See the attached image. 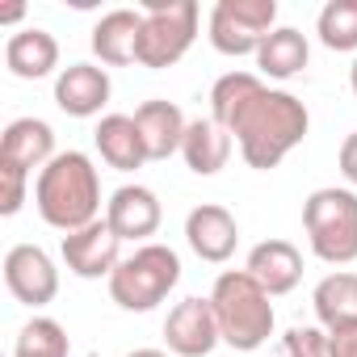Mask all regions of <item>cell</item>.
<instances>
[{"label": "cell", "mask_w": 357, "mask_h": 357, "mask_svg": "<svg viewBox=\"0 0 357 357\" xmlns=\"http://www.w3.org/2000/svg\"><path fill=\"white\" fill-rule=\"evenodd\" d=\"M211 118L240 143L244 164L257 172L278 168L311 130L307 105L286 89H269L257 72L219 76L211 89Z\"/></svg>", "instance_id": "1"}, {"label": "cell", "mask_w": 357, "mask_h": 357, "mask_svg": "<svg viewBox=\"0 0 357 357\" xmlns=\"http://www.w3.org/2000/svg\"><path fill=\"white\" fill-rule=\"evenodd\" d=\"M34 206L47 227L72 236L101 219V176L84 151H59L34 181Z\"/></svg>", "instance_id": "2"}, {"label": "cell", "mask_w": 357, "mask_h": 357, "mask_svg": "<svg viewBox=\"0 0 357 357\" xmlns=\"http://www.w3.org/2000/svg\"><path fill=\"white\" fill-rule=\"evenodd\" d=\"M273 294H265V286L248 273V269H227L215 278L211 286V307H215V319H219V336L223 344L240 349V353H252L261 349L269 336H273Z\"/></svg>", "instance_id": "3"}, {"label": "cell", "mask_w": 357, "mask_h": 357, "mask_svg": "<svg viewBox=\"0 0 357 357\" xmlns=\"http://www.w3.org/2000/svg\"><path fill=\"white\" fill-rule=\"evenodd\" d=\"M181 282V257L168 244H139L109 278V298L122 311H155Z\"/></svg>", "instance_id": "4"}, {"label": "cell", "mask_w": 357, "mask_h": 357, "mask_svg": "<svg viewBox=\"0 0 357 357\" xmlns=\"http://www.w3.org/2000/svg\"><path fill=\"white\" fill-rule=\"evenodd\" d=\"M307 244L324 265L357 261V190L324 185L303 202Z\"/></svg>", "instance_id": "5"}, {"label": "cell", "mask_w": 357, "mask_h": 357, "mask_svg": "<svg viewBox=\"0 0 357 357\" xmlns=\"http://www.w3.org/2000/svg\"><path fill=\"white\" fill-rule=\"evenodd\" d=\"M143 34H139V68H172L176 59H185V51L198 38L202 9L194 0H143Z\"/></svg>", "instance_id": "6"}, {"label": "cell", "mask_w": 357, "mask_h": 357, "mask_svg": "<svg viewBox=\"0 0 357 357\" xmlns=\"http://www.w3.org/2000/svg\"><path fill=\"white\" fill-rule=\"evenodd\" d=\"M278 30V0H219L211 9V47L219 55H257Z\"/></svg>", "instance_id": "7"}, {"label": "cell", "mask_w": 357, "mask_h": 357, "mask_svg": "<svg viewBox=\"0 0 357 357\" xmlns=\"http://www.w3.org/2000/svg\"><path fill=\"white\" fill-rule=\"evenodd\" d=\"M164 344L168 353L176 357H211L215 344H223L219 336V319H215V307H211V294H194V298H181L168 319H164Z\"/></svg>", "instance_id": "8"}, {"label": "cell", "mask_w": 357, "mask_h": 357, "mask_svg": "<svg viewBox=\"0 0 357 357\" xmlns=\"http://www.w3.org/2000/svg\"><path fill=\"white\" fill-rule=\"evenodd\" d=\"M5 286L22 307H47L59 294V269L38 244H13L5 252Z\"/></svg>", "instance_id": "9"}, {"label": "cell", "mask_w": 357, "mask_h": 357, "mask_svg": "<svg viewBox=\"0 0 357 357\" xmlns=\"http://www.w3.org/2000/svg\"><path fill=\"white\" fill-rule=\"evenodd\" d=\"M59 257H63L68 273H76V278H84V282H97V278L109 282L114 269L122 265V240L114 236V227H109L105 219H97V223H89V227L63 236Z\"/></svg>", "instance_id": "10"}, {"label": "cell", "mask_w": 357, "mask_h": 357, "mask_svg": "<svg viewBox=\"0 0 357 357\" xmlns=\"http://www.w3.org/2000/svg\"><path fill=\"white\" fill-rule=\"evenodd\" d=\"M185 244L194 248V257H202L211 265H223V261H231V252L240 244V223L227 206L202 202L185 215Z\"/></svg>", "instance_id": "11"}, {"label": "cell", "mask_w": 357, "mask_h": 357, "mask_svg": "<svg viewBox=\"0 0 357 357\" xmlns=\"http://www.w3.org/2000/svg\"><path fill=\"white\" fill-rule=\"evenodd\" d=\"M109 72L97 68V63H68L59 68L55 76V105L68 114V118H93L109 105Z\"/></svg>", "instance_id": "12"}, {"label": "cell", "mask_w": 357, "mask_h": 357, "mask_svg": "<svg viewBox=\"0 0 357 357\" xmlns=\"http://www.w3.org/2000/svg\"><path fill=\"white\" fill-rule=\"evenodd\" d=\"M160 219H164V211H160V198L147 190V185H122V190H114L109 194V202H105V223L114 227V236L126 244H143L147 236H155L160 231Z\"/></svg>", "instance_id": "13"}, {"label": "cell", "mask_w": 357, "mask_h": 357, "mask_svg": "<svg viewBox=\"0 0 357 357\" xmlns=\"http://www.w3.org/2000/svg\"><path fill=\"white\" fill-rule=\"evenodd\" d=\"M55 155V130L43 118H13L0 135V164H13L22 172H43Z\"/></svg>", "instance_id": "14"}, {"label": "cell", "mask_w": 357, "mask_h": 357, "mask_svg": "<svg viewBox=\"0 0 357 357\" xmlns=\"http://www.w3.org/2000/svg\"><path fill=\"white\" fill-rule=\"evenodd\" d=\"M139 34H143V13L139 9H109L93 26V55L105 68H126L139 63Z\"/></svg>", "instance_id": "15"}, {"label": "cell", "mask_w": 357, "mask_h": 357, "mask_svg": "<svg viewBox=\"0 0 357 357\" xmlns=\"http://www.w3.org/2000/svg\"><path fill=\"white\" fill-rule=\"evenodd\" d=\"M244 269L265 286V294L278 298V294H290L303 282V252L290 240H261L248 252V265Z\"/></svg>", "instance_id": "16"}, {"label": "cell", "mask_w": 357, "mask_h": 357, "mask_svg": "<svg viewBox=\"0 0 357 357\" xmlns=\"http://www.w3.org/2000/svg\"><path fill=\"white\" fill-rule=\"evenodd\" d=\"M135 126L143 135V147H147V160H168L172 151H181L185 143V114L181 105H172V101H143L135 109Z\"/></svg>", "instance_id": "17"}, {"label": "cell", "mask_w": 357, "mask_h": 357, "mask_svg": "<svg viewBox=\"0 0 357 357\" xmlns=\"http://www.w3.org/2000/svg\"><path fill=\"white\" fill-rule=\"evenodd\" d=\"M93 143H97L101 160L118 172H135L147 164V147H143V135L135 126V114H105L93 130Z\"/></svg>", "instance_id": "18"}, {"label": "cell", "mask_w": 357, "mask_h": 357, "mask_svg": "<svg viewBox=\"0 0 357 357\" xmlns=\"http://www.w3.org/2000/svg\"><path fill=\"white\" fill-rule=\"evenodd\" d=\"M5 68L17 80H43V76H51L59 68V43H55V34H47L38 26L9 34V43H5Z\"/></svg>", "instance_id": "19"}, {"label": "cell", "mask_w": 357, "mask_h": 357, "mask_svg": "<svg viewBox=\"0 0 357 357\" xmlns=\"http://www.w3.org/2000/svg\"><path fill=\"white\" fill-rule=\"evenodd\" d=\"M231 143H236V139H231L215 118H194L190 130H185V143H181V160H185L190 172H198V176H215V172L227 168V160H231Z\"/></svg>", "instance_id": "20"}, {"label": "cell", "mask_w": 357, "mask_h": 357, "mask_svg": "<svg viewBox=\"0 0 357 357\" xmlns=\"http://www.w3.org/2000/svg\"><path fill=\"white\" fill-rule=\"evenodd\" d=\"M311 307H315V319L324 324V332L357 324V273H349V269L328 273L311 290Z\"/></svg>", "instance_id": "21"}, {"label": "cell", "mask_w": 357, "mask_h": 357, "mask_svg": "<svg viewBox=\"0 0 357 357\" xmlns=\"http://www.w3.org/2000/svg\"><path fill=\"white\" fill-rule=\"evenodd\" d=\"M252 59H257L261 76H269V80H290V76H298V72L307 68L311 47H307V34H298L294 26H278V30L261 43V51H257Z\"/></svg>", "instance_id": "22"}, {"label": "cell", "mask_w": 357, "mask_h": 357, "mask_svg": "<svg viewBox=\"0 0 357 357\" xmlns=\"http://www.w3.org/2000/svg\"><path fill=\"white\" fill-rule=\"evenodd\" d=\"M13 357H72V340H68V332H63L59 319L34 315V319L17 332Z\"/></svg>", "instance_id": "23"}, {"label": "cell", "mask_w": 357, "mask_h": 357, "mask_svg": "<svg viewBox=\"0 0 357 357\" xmlns=\"http://www.w3.org/2000/svg\"><path fill=\"white\" fill-rule=\"evenodd\" d=\"M315 34L328 51H357V0H328L315 17Z\"/></svg>", "instance_id": "24"}, {"label": "cell", "mask_w": 357, "mask_h": 357, "mask_svg": "<svg viewBox=\"0 0 357 357\" xmlns=\"http://www.w3.org/2000/svg\"><path fill=\"white\" fill-rule=\"evenodd\" d=\"M282 357H332L328 349V332L315 324H294L282 336Z\"/></svg>", "instance_id": "25"}, {"label": "cell", "mask_w": 357, "mask_h": 357, "mask_svg": "<svg viewBox=\"0 0 357 357\" xmlns=\"http://www.w3.org/2000/svg\"><path fill=\"white\" fill-rule=\"evenodd\" d=\"M26 181H30V172L0 164V215H17L26 206Z\"/></svg>", "instance_id": "26"}, {"label": "cell", "mask_w": 357, "mask_h": 357, "mask_svg": "<svg viewBox=\"0 0 357 357\" xmlns=\"http://www.w3.org/2000/svg\"><path fill=\"white\" fill-rule=\"evenodd\" d=\"M336 164H340V172H344V181L357 190V130L344 135V143H340V151H336Z\"/></svg>", "instance_id": "27"}, {"label": "cell", "mask_w": 357, "mask_h": 357, "mask_svg": "<svg viewBox=\"0 0 357 357\" xmlns=\"http://www.w3.org/2000/svg\"><path fill=\"white\" fill-rule=\"evenodd\" d=\"M328 349H332V357H357V324L328 332Z\"/></svg>", "instance_id": "28"}, {"label": "cell", "mask_w": 357, "mask_h": 357, "mask_svg": "<svg viewBox=\"0 0 357 357\" xmlns=\"http://www.w3.org/2000/svg\"><path fill=\"white\" fill-rule=\"evenodd\" d=\"M22 17H26V5H9V9H0V22H5V26L22 22Z\"/></svg>", "instance_id": "29"}, {"label": "cell", "mask_w": 357, "mask_h": 357, "mask_svg": "<svg viewBox=\"0 0 357 357\" xmlns=\"http://www.w3.org/2000/svg\"><path fill=\"white\" fill-rule=\"evenodd\" d=\"M126 357H168L164 349H135V353H126Z\"/></svg>", "instance_id": "30"}, {"label": "cell", "mask_w": 357, "mask_h": 357, "mask_svg": "<svg viewBox=\"0 0 357 357\" xmlns=\"http://www.w3.org/2000/svg\"><path fill=\"white\" fill-rule=\"evenodd\" d=\"M349 89L357 93V59H353V68H349Z\"/></svg>", "instance_id": "31"}]
</instances>
